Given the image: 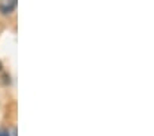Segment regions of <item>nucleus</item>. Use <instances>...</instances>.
I'll list each match as a JSON object with an SVG mask.
<instances>
[{
    "label": "nucleus",
    "mask_w": 154,
    "mask_h": 136,
    "mask_svg": "<svg viewBox=\"0 0 154 136\" xmlns=\"http://www.w3.org/2000/svg\"><path fill=\"white\" fill-rule=\"evenodd\" d=\"M17 7V0H3L0 2V11L3 14H11Z\"/></svg>",
    "instance_id": "nucleus-1"
},
{
    "label": "nucleus",
    "mask_w": 154,
    "mask_h": 136,
    "mask_svg": "<svg viewBox=\"0 0 154 136\" xmlns=\"http://www.w3.org/2000/svg\"><path fill=\"white\" fill-rule=\"evenodd\" d=\"M0 136H10V132L6 129H0Z\"/></svg>",
    "instance_id": "nucleus-2"
},
{
    "label": "nucleus",
    "mask_w": 154,
    "mask_h": 136,
    "mask_svg": "<svg viewBox=\"0 0 154 136\" xmlns=\"http://www.w3.org/2000/svg\"><path fill=\"white\" fill-rule=\"evenodd\" d=\"M0 70H2V63H0Z\"/></svg>",
    "instance_id": "nucleus-3"
}]
</instances>
